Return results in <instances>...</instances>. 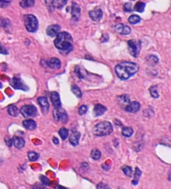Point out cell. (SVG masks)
I'll return each instance as SVG.
<instances>
[{"label":"cell","instance_id":"6da1fadb","mask_svg":"<svg viewBox=\"0 0 171 189\" xmlns=\"http://www.w3.org/2000/svg\"><path fill=\"white\" fill-rule=\"evenodd\" d=\"M139 70L138 64L132 62H122L115 66V73L121 80H127Z\"/></svg>","mask_w":171,"mask_h":189},{"label":"cell","instance_id":"7a4b0ae2","mask_svg":"<svg viewBox=\"0 0 171 189\" xmlns=\"http://www.w3.org/2000/svg\"><path fill=\"white\" fill-rule=\"evenodd\" d=\"M54 45L59 51L68 53L73 50V38L68 32H59L56 36Z\"/></svg>","mask_w":171,"mask_h":189},{"label":"cell","instance_id":"3957f363","mask_svg":"<svg viewBox=\"0 0 171 189\" xmlns=\"http://www.w3.org/2000/svg\"><path fill=\"white\" fill-rule=\"evenodd\" d=\"M94 134L97 137H103L111 134L113 132V127L110 122H101L94 126Z\"/></svg>","mask_w":171,"mask_h":189},{"label":"cell","instance_id":"277c9868","mask_svg":"<svg viewBox=\"0 0 171 189\" xmlns=\"http://www.w3.org/2000/svg\"><path fill=\"white\" fill-rule=\"evenodd\" d=\"M23 22L26 29L29 33H35L39 29V22L34 15L33 14H26L23 17Z\"/></svg>","mask_w":171,"mask_h":189},{"label":"cell","instance_id":"5b68a950","mask_svg":"<svg viewBox=\"0 0 171 189\" xmlns=\"http://www.w3.org/2000/svg\"><path fill=\"white\" fill-rule=\"evenodd\" d=\"M19 112L24 118H33L38 115V110L35 106L24 105L20 109Z\"/></svg>","mask_w":171,"mask_h":189},{"label":"cell","instance_id":"8992f818","mask_svg":"<svg viewBox=\"0 0 171 189\" xmlns=\"http://www.w3.org/2000/svg\"><path fill=\"white\" fill-rule=\"evenodd\" d=\"M53 116L54 118L55 121L57 122H61L63 123H66L68 122V115L64 109L60 108H55V109L53 112Z\"/></svg>","mask_w":171,"mask_h":189},{"label":"cell","instance_id":"52a82bcc","mask_svg":"<svg viewBox=\"0 0 171 189\" xmlns=\"http://www.w3.org/2000/svg\"><path fill=\"white\" fill-rule=\"evenodd\" d=\"M128 48H129V53L132 55L133 57H138L140 52L141 48V43L140 41H136V40H129L128 41Z\"/></svg>","mask_w":171,"mask_h":189},{"label":"cell","instance_id":"ba28073f","mask_svg":"<svg viewBox=\"0 0 171 189\" xmlns=\"http://www.w3.org/2000/svg\"><path fill=\"white\" fill-rule=\"evenodd\" d=\"M10 84L11 86L13 87L14 89L17 90H23L24 92L26 91H29V88L26 85L23 81L21 80V78L19 77H14L13 78H11L10 80Z\"/></svg>","mask_w":171,"mask_h":189},{"label":"cell","instance_id":"9c48e42d","mask_svg":"<svg viewBox=\"0 0 171 189\" xmlns=\"http://www.w3.org/2000/svg\"><path fill=\"white\" fill-rule=\"evenodd\" d=\"M114 31L120 34H122V35H128L131 33V29L129 28V26L125 25V24H117V25L114 26Z\"/></svg>","mask_w":171,"mask_h":189},{"label":"cell","instance_id":"30bf717a","mask_svg":"<svg viewBox=\"0 0 171 189\" xmlns=\"http://www.w3.org/2000/svg\"><path fill=\"white\" fill-rule=\"evenodd\" d=\"M89 14L91 19L94 20L95 22L99 21L103 18V11L99 8H96L94 10H91L90 12L89 13Z\"/></svg>","mask_w":171,"mask_h":189},{"label":"cell","instance_id":"8fae6325","mask_svg":"<svg viewBox=\"0 0 171 189\" xmlns=\"http://www.w3.org/2000/svg\"><path fill=\"white\" fill-rule=\"evenodd\" d=\"M38 103L40 106V108L42 109V111L44 113H48L49 111V103L48 102V99L46 98L45 97H39V98L37 99Z\"/></svg>","mask_w":171,"mask_h":189},{"label":"cell","instance_id":"7c38bea8","mask_svg":"<svg viewBox=\"0 0 171 189\" xmlns=\"http://www.w3.org/2000/svg\"><path fill=\"white\" fill-rule=\"evenodd\" d=\"M124 109H125L126 112L134 113V112H138L139 109H140V104H139V102H136V101L129 102V103L125 106Z\"/></svg>","mask_w":171,"mask_h":189},{"label":"cell","instance_id":"4fadbf2b","mask_svg":"<svg viewBox=\"0 0 171 189\" xmlns=\"http://www.w3.org/2000/svg\"><path fill=\"white\" fill-rule=\"evenodd\" d=\"M61 30V28L60 26L58 25V24H53V25H50L48 27V29L46 30V33L49 36V37H56L58 35V33L60 32Z\"/></svg>","mask_w":171,"mask_h":189},{"label":"cell","instance_id":"5bb4252c","mask_svg":"<svg viewBox=\"0 0 171 189\" xmlns=\"http://www.w3.org/2000/svg\"><path fill=\"white\" fill-rule=\"evenodd\" d=\"M80 7L76 3H72V7H71V15L72 18L74 19L75 21H78L79 17H80Z\"/></svg>","mask_w":171,"mask_h":189},{"label":"cell","instance_id":"9a60e30c","mask_svg":"<svg viewBox=\"0 0 171 189\" xmlns=\"http://www.w3.org/2000/svg\"><path fill=\"white\" fill-rule=\"evenodd\" d=\"M47 65L53 69H59L61 67V61L57 58H51L47 61Z\"/></svg>","mask_w":171,"mask_h":189},{"label":"cell","instance_id":"2e32d148","mask_svg":"<svg viewBox=\"0 0 171 189\" xmlns=\"http://www.w3.org/2000/svg\"><path fill=\"white\" fill-rule=\"evenodd\" d=\"M50 98H51L52 103L55 108H60L61 107V100L59 98V94L57 92H52L51 94H50Z\"/></svg>","mask_w":171,"mask_h":189},{"label":"cell","instance_id":"e0dca14e","mask_svg":"<svg viewBox=\"0 0 171 189\" xmlns=\"http://www.w3.org/2000/svg\"><path fill=\"white\" fill-rule=\"evenodd\" d=\"M107 111V108L102 104H96L94 108V117H99L104 114V112Z\"/></svg>","mask_w":171,"mask_h":189},{"label":"cell","instance_id":"ac0fdd59","mask_svg":"<svg viewBox=\"0 0 171 189\" xmlns=\"http://www.w3.org/2000/svg\"><path fill=\"white\" fill-rule=\"evenodd\" d=\"M80 138V132L78 131H74L69 137V142L73 146H77Z\"/></svg>","mask_w":171,"mask_h":189},{"label":"cell","instance_id":"d6986e66","mask_svg":"<svg viewBox=\"0 0 171 189\" xmlns=\"http://www.w3.org/2000/svg\"><path fill=\"white\" fill-rule=\"evenodd\" d=\"M13 144L18 149H21V148H23L25 146V141H24L23 138L15 136L13 138Z\"/></svg>","mask_w":171,"mask_h":189},{"label":"cell","instance_id":"ffe728a7","mask_svg":"<svg viewBox=\"0 0 171 189\" xmlns=\"http://www.w3.org/2000/svg\"><path fill=\"white\" fill-rule=\"evenodd\" d=\"M23 126L28 130H34L37 128V123L33 119H26L23 122Z\"/></svg>","mask_w":171,"mask_h":189},{"label":"cell","instance_id":"44dd1931","mask_svg":"<svg viewBox=\"0 0 171 189\" xmlns=\"http://www.w3.org/2000/svg\"><path fill=\"white\" fill-rule=\"evenodd\" d=\"M67 3H68V0H53L52 5L55 9H60L62 8H64L67 4Z\"/></svg>","mask_w":171,"mask_h":189},{"label":"cell","instance_id":"7402d4cb","mask_svg":"<svg viewBox=\"0 0 171 189\" xmlns=\"http://www.w3.org/2000/svg\"><path fill=\"white\" fill-rule=\"evenodd\" d=\"M8 113L12 117H17L19 113V110L16 105H9L8 107Z\"/></svg>","mask_w":171,"mask_h":189},{"label":"cell","instance_id":"603a6c76","mask_svg":"<svg viewBox=\"0 0 171 189\" xmlns=\"http://www.w3.org/2000/svg\"><path fill=\"white\" fill-rule=\"evenodd\" d=\"M118 102L120 105L124 106V108H125V106L130 102V99L127 95H121V96L118 97Z\"/></svg>","mask_w":171,"mask_h":189},{"label":"cell","instance_id":"cb8c5ba5","mask_svg":"<svg viewBox=\"0 0 171 189\" xmlns=\"http://www.w3.org/2000/svg\"><path fill=\"white\" fill-rule=\"evenodd\" d=\"M34 3H35V0H21L20 6L23 9H27V8H31L33 6Z\"/></svg>","mask_w":171,"mask_h":189},{"label":"cell","instance_id":"d4e9b609","mask_svg":"<svg viewBox=\"0 0 171 189\" xmlns=\"http://www.w3.org/2000/svg\"><path fill=\"white\" fill-rule=\"evenodd\" d=\"M133 133H134V130H133V128H129V127H125L122 129V135L125 138L131 137Z\"/></svg>","mask_w":171,"mask_h":189},{"label":"cell","instance_id":"484cf974","mask_svg":"<svg viewBox=\"0 0 171 189\" xmlns=\"http://www.w3.org/2000/svg\"><path fill=\"white\" fill-rule=\"evenodd\" d=\"M149 93H150L151 97H153L154 98H159V94L158 92V86L157 85H154V86L150 87V88H149Z\"/></svg>","mask_w":171,"mask_h":189},{"label":"cell","instance_id":"4316f807","mask_svg":"<svg viewBox=\"0 0 171 189\" xmlns=\"http://www.w3.org/2000/svg\"><path fill=\"white\" fill-rule=\"evenodd\" d=\"M71 90L73 93H74L75 96L77 97L78 98H82V92H81L80 88L77 85H73L71 87Z\"/></svg>","mask_w":171,"mask_h":189},{"label":"cell","instance_id":"83f0119b","mask_svg":"<svg viewBox=\"0 0 171 189\" xmlns=\"http://www.w3.org/2000/svg\"><path fill=\"white\" fill-rule=\"evenodd\" d=\"M141 176V171L139 168L136 167L135 168V172H134V179L133 180L132 183L134 185H137L139 183V177Z\"/></svg>","mask_w":171,"mask_h":189},{"label":"cell","instance_id":"f1b7e54d","mask_svg":"<svg viewBox=\"0 0 171 189\" xmlns=\"http://www.w3.org/2000/svg\"><path fill=\"white\" fill-rule=\"evenodd\" d=\"M28 157H29V161H31V162H34V161L39 159V153H37L36 152L30 151V152L28 153Z\"/></svg>","mask_w":171,"mask_h":189},{"label":"cell","instance_id":"f546056e","mask_svg":"<svg viewBox=\"0 0 171 189\" xmlns=\"http://www.w3.org/2000/svg\"><path fill=\"white\" fill-rule=\"evenodd\" d=\"M58 134H59L60 138H61L63 140H65V139L68 137V129L65 128H61L59 129V131H58Z\"/></svg>","mask_w":171,"mask_h":189},{"label":"cell","instance_id":"4dcf8cb0","mask_svg":"<svg viewBox=\"0 0 171 189\" xmlns=\"http://www.w3.org/2000/svg\"><path fill=\"white\" fill-rule=\"evenodd\" d=\"M145 9V3H143V2H138L134 6V10L139 13H143Z\"/></svg>","mask_w":171,"mask_h":189},{"label":"cell","instance_id":"1f68e13d","mask_svg":"<svg viewBox=\"0 0 171 189\" xmlns=\"http://www.w3.org/2000/svg\"><path fill=\"white\" fill-rule=\"evenodd\" d=\"M91 157L94 160H99L101 157V152L98 149H93L91 152Z\"/></svg>","mask_w":171,"mask_h":189},{"label":"cell","instance_id":"d6a6232c","mask_svg":"<svg viewBox=\"0 0 171 189\" xmlns=\"http://www.w3.org/2000/svg\"><path fill=\"white\" fill-rule=\"evenodd\" d=\"M129 23H131V24H136V23H138V22H140V17L138 16V15H135V14H134V15H131V16L129 18Z\"/></svg>","mask_w":171,"mask_h":189},{"label":"cell","instance_id":"836d02e7","mask_svg":"<svg viewBox=\"0 0 171 189\" xmlns=\"http://www.w3.org/2000/svg\"><path fill=\"white\" fill-rule=\"evenodd\" d=\"M122 171L126 176L131 177L133 175L132 167H129V166H124V167H122Z\"/></svg>","mask_w":171,"mask_h":189},{"label":"cell","instance_id":"e575fe53","mask_svg":"<svg viewBox=\"0 0 171 189\" xmlns=\"http://www.w3.org/2000/svg\"><path fill=\"white\" fill-rule=\"evenodd\" d=\"M11 24H10L9 20L7 19H0V27H2L3 29H7L9 28Z\"/></svg>","mask_w":171,"mask_h":189},{"label":"cell","instance_id":"d590c367","mask_svg":"<svg viewBox=\"0 0 171 189\" xmlns=\"http://www.w3.org/2000/svg\"><path fill=\"white\" fill-rule=\"evenodd\" d=\"M147 61L148 62V64L155 65L159 62V58L158 57H156L155 55H149L147 57Z\"/></svg>","mask_w":171,"mask_h":189},{"label":"cell","instance_id":"8d00e7d4","mask_svg":"<svg viewBox=\"0 0 171 189\" xmlns=\"http://www.w3.org/2000/svg\"><path fill=\"white\" fill-rule=\"evenodd\" d=\"M40 180H41V182H42L43 185L44 186H49V184H50V181L49 179L47 177L44 176V175H41L40 176Z\"/></svg>","mask_w":171,"mask_h":189},{"label":"cell","instance_id":"74e56055","mask_svg":"<svg viewBox=\"0 0 171 189\" xmlns=\"http://www.w3.org/2000/svg\"><path fill=\"white\" fill-rule=\"evenodd\" d=\"M87 112H88V106L82 105L81 107H79V115H84V114H85Z\"/></svg>","mask_w":171,"mask_h":189},{"label":"cell","instance_id":"f35d334b","mask_svg":"<svg viewBox=\"0 0 171 189\" xmlns=\"http://www.w3.org/2000/svg\"><path fill=\"white\" fill-rule=\"evenodd\" d=\"M124 10L127 12V13H129V12H132L133 8L132 4L130 3H126L124 4Z\"/></svg>","mask_w":171,"mask_h":189},{"label":"cell","instance_id":"ab89813d","mask_svg":"<svg viewBox=\"0 0 171 189\" xmlns=\"http://www.w3.org/2000/svg\"><path fill=\"white\" fill-rule=\"evenodd\" d=\"M12 0H0V7L1 8H6Z\"/></svg>","mask_w":171,"mask_h":189},{"label":"cell","instance_id":"60d3db41","mask_svg":"<svg viewBox=\"0 0 171 189\" xmlns=\"http://www.w3.org/2000/svg\"><path fill=\"white\" fill-rule=\"evenodd\" d=\"M5 143L9 147H12L13 146V138H5Z\"/></svg>","mask_w":171,"mask_h":189},{"label":"cell","instance_id":"b9f144b4","mask_svg":"<svg viewBox=\"0 0 171 189\" xmlns=\"http://www.w3.org/2000/svg\"><path fill=\"white\" fill-rule=\"evenodd\" d=\"M0 53H2V54H8V50L3 47V45L1 44V43H0Z\"/></svg>","mask_w":171,"mask_h":189},{"label":"cell","instance_id":"7bdbcfd3","mask_svg":"<svg viewBox=\"0 0 171 189\" xmlns=\"http://www.w3.org/2000/svg\"><path fill=\"white\" fill-rule=\"evenodd\" d=\"M53 142H54V144H56V145H58V143H59V142H58V138H53Z\"/></svg>","mask_w":171,"mask_h":189},{"label":"cell","instance_id":"ee69618b","mask_svg":"<svg viewBox=\"0 0 171 189\" xmlns=\"http://www.w3.org/2000/svg\"><path fill=\"white\" fill-rule=\"evenodd\" d=\"M56 188H65V187H56Z\"/></svg>","mask_w":171,"mask_h":189},{"label":"cell","instance_id":"f6af8a7d","mask_svg":"<svg viewBox=\"0 0 171 189\" xmlns=\"http://www.w3.org/2000/svg\"><path fill=\"white\" fill-rule=\"evenodd\" d=\"M2 87H3V85H2V84H1V83H0V88H2Z\"/></svg>","mask_w":171,"mask_h":189}]
</instances>
